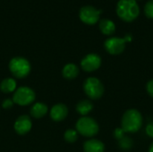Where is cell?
Returning a JSON list of instances; mask_svg holds the SVG:
<instances>
[{
    "instance_id": "obj_6",
    "label": "cell",
    "mask_w": 153,
    "mask_h": 152,
    "mask_svg": "<svg viewBox=\"0 0 153 152\" xmlns=\"http://www.w3.org/2000/svg\"><path fill=\"white\" fill-rule=\"evenodd\" d=\"M36 99L34 90L29 87L22 86L15 90L13 96V101L19 106H28L31 104Z\"/></svg>"
},
{
    "instance_id": "obj_8",
    "label": "cell",
    "mask_w": 153,
    "mask_h": 152,
    "mask_svg": "<svg viewBox=\"0 0 153 152\" xmlns=\"http://www.w3.org/2000/svg\"><path fill=\"white\" fill-rule=\"evenodd\" d=\"M126 44V41L124 38L111 37L105 40L104 47L108 54L117 56V55L122 54L125 51Z\"/></svg>"
},
{
    "instance_id": "obj_9",
    "label": "cell",
    "mask_w": 153,
    "mask_h": 152,
    "mask_svg": "<svg viewBox=\"0 0 153 152\" xmlns=\"http://www.w3.org/2000/svg\"><path fill=\"white\" fill-rule=\"evenodd\" d=\"M101 57L95 53L86 55L81 61V67L84 72L91 73L98 70L101 65Z\"/></svg>"
},
{
    "instance_id": "obj_18",
    "label": "cell",
    "mask_w": 153,
    "mask_h": 152,
    "mask_svg": "<svg viewBox=\"0 0 153 152\" xmlns=\"http://www.w3.org/2000/svg\"><path fill=\"white\" fill-rule=\"evenodd\" d=\"M64 139L68 143H74L78 140V133L74 129H67L64 133Z\"/></svg>"
},
{
    "instance_id": "obj_22",
    "label": "cell",
    "mask_w": 153,
    "mask_h": 152,
    "mask_svg": "<svg viewBox=\"0 0 153 152\" xmlns=\"http://www.w3.org/2000/svg\"><path fill=\"white\" fill-rule=\"evenodd\" d=\"M13 104H14V103H13V99H5L3 101V103H2V107H3V108H4V109H10V108H13Z\"/></svg>"
},
{
    "instance_id": "obj_3",
    "label": "cell",
    "mask_w": 153,
    "mask_h": 152,
    "mask_svg": "<svg viewBox=\"0 0 153 152\" xmlns=\"http://www.w3.org/2000/svg\"><path fill=\"white\" fill-rule=\"evenodd\" d=\"M75 128L79 134L87 138L96 136L100 131L97 121L90 116H82L79 118L76 122Z\"/></svg>"
},
{
    "instance_id": "obj_13",
    "label": "cell",
    "mask_w": 153,
    "mask_h": 152,
    "mask_svg": "<svg viewBox=\"0 0 153 152\" xmlns=\"http://www.w3.org/2000/svg\"><path fill=\"white\" fill-rule=\"evenodd\" d=\"M48 108L46 104L41 102H37L31 107L30 113L32 117L39 119L45 116L48 114Z\"/></svg>"
},
{
    "instance_id": "obj_17",
    "label": "cell",
    "mask_w": 153,
    "mask_h": 152,
    "mask_svg": "<svg viewBox=\"0 0 153 152\" xmlns=\"http://www.w3.org/2000/svg\"><path fill=\"white\" fill-rule=\"evenodd\" d=\"M16 90V81L13 78H5L0 83V90L4 93H12Z\"/></svg>"
},
{
    "instance_id": "obj_7",
    "label": "cell",
    "mask_w": 153,
    "mask_h": 152,
    "mask_svg": "<svg viewBox=\"0 0 153 152\" xmlns=\"http://www.w3.org/2000/svg\"><path fill=\"white\" fill-rule=\"evenodd\" d=\"M100 13L101 10H98L91 5H85L80 9L79 18L85 24L94 25L99 22Z\"/></svg>"
},
{
    "instance_id": "obj_24",
    "label": "cell",
    "mask_w": 153,
    "mask_h": 152,
    "mask_svg": "<svg viewBox=\"0 0 153 152\" xmlns=\"http://www.w3.org/2000/svg\"><path fill=\"white\" fill-rule=\"evenodd\" d=\"M146 91L149 94V96H151L153 99V79L150 80L146 83Z\"/></svg>"
},
{
    "instance_id": "obj_11",
    "label": "cell",
    "mask_w": 153,
    "mask_h": 152,
    "mask_svg": "<svg viewBox=\"0 0 153 152\" xmlns=\"http://www.w3.org/2000/svg\"><path fill=\"white\" fill-rule=\"evenodd\" d=\"M68 116V108L65 104H56L50 110V117L55 122H61Z\"/></svg>"
},
{
    "instance_id": "obj_21",
    "label": "cell",
    "mask_w": 153,
    "mask_h": 152,
    "mask_svg": "<svg viewBox=\"0 0 153 152\" xmlns=\"http://www.w3.org/2000/svg\"><path fill=\"white\" fill-rule=\"evenodd\" d=\"M125 134H126V133H125V131L121 127H117L114 131V137L117 141H120L121 139H123L125 137Z\"/></svg>"
},
{
    "instance_id": "obj_5",
    "label": "cell",
    "mask_w": 153,
    "mask_h": 152,
    "mask_svg": "<svg viewBox=\"0 0 153 152\" xmlns=\"http://www.w3.org/2000/svg\"><path fill=\"white\" fill-rule=\"evenodd\" d=\"M30 62L22 56L13 57L9 62V70L15 78H25L30 73Z\"/></svg>"
},
{
    "instance_id": "obj_15",
    "label": "cell",
    "mask_w": 153,
    "mask_h": 152,
    "mask_svg": "<svg viewBox=\"0 0 153 152\" xmlns=\"http://www.w3.org/2000/svg\"><path fill=\"white\" fill-rule=\"evenodd\" d=\"M99 27H100L101 33L104 35H107V36H110V35L114 34L116 31V25H115L114 22H112L109 19L105 18V19L100 20Z\"/></svg>"
},
{
    "instance_id": "obj_26",
    "label": "cell",
    "mask_w": 153,
    "mask_h": 152,
    "mask_svg": "<svg viewBox=\"0 0 153 152\" xmlns=\"http://www.w3.org/2000/svg\"><path fill=\"white\" fill-rule=\"evenodd\" d=\"M149 152H153V142L151 143V145L149 147Z\"/></svg>"
},
{
    "instance_id": "obj_1",
    "label": "cell",
    "mask_w": 153,
    "mask_h": 152,
    "mask_svg": "<svg viewBox=\"0 0 153 152\" xmlns=\"http://www.w3.org/2000/svg\"><path fill=\"white\" fill-rule=\"evenodd\" d=\"M143 118L141 112L135 108L127 109L121 119V128L127 133H135L143 126Z\"/></svg>"
},
{
    "instance_id": "obj_19",
    "label": "cell",
    "mask_w": 153,
    "mask_h": 152,
    "mask_svg": "<svg viewBox=\"0 0 153 152\" xmlns=\"http://www.w3.org/2000/svg\"><path fill=\"white\" fill-rule=\"evenodd\" d=\"M118 146L123 151H130L134 146V141L130 137L125 136L123 139L118 141Z\"/></svg>"
},
{
    "instance_id": "obj_2",
    "label": "cell",
    "mask_w": 153,
    "mask_h": 152,
    "mask_svg": "<svg viewBox=\"0 0 153 152\" xmlns=\"http://www.w3.org/2000/svg\"><path fill=\"white\" fill-rule=\"evenodd\" d=\"M116 11L117 16L126 22H134L140 14V7L136 0H119Z\"/></svg>"
},
{
    "instance_id": "obj_23",
    "label": "cell",
    "mask_w": 153,
    "mask_h": 152,
    "mask_svg": "<svg viewBox=\"0 0 153 152\" xmlns=\"http://www.w3.org/2000/svg\"><path fill=\"white\" fill-rule=\"evenodd\" d=\"M145 133H146V134L150 138L153 139V122H150L146 125V127H145Z\"/></svg>"
},
{
    "instance_id": "obj_25",
    "label": "cell",
    "mask_w": 153,
    "mask_h": 152,
    "mask_svg": "<svg viewBox=\"0 0 153 152\" xmlns=\"http://www.w3.org/2000/svg\"><path fill=\"white\" fill-rule=\"evenodd\" d=\"M124 39H126V42H130V41H132V39H133V37H132L131 35L127 34L126 36H125V38H124Z\"/></svg>"
},
{
    "instance_id": "obj_14",
    "label": "cell",
    "mask_w": 153,
    "mask_h": 152,
    "mask_svg": "<svg viewBox=\"0 0 153 152\" xmlns=\"http://www.w3.org/2000/svg\"><path fill=\"white\" fill-rule=\"evenodd\" d=\"M80 73V70L75 64H67L64 66L62 70V75L66 80H74Z\"/></svg>"
},
{
    "instance_id": "obj_4",
    "label": "cell",
    "mask_w": 153,
    "mask_h": 152,
    "mask_svg": "<svg viewBox=\"0 0 153 152\" xmlns=\"http://www.w3.org/2000/svg\"><path fill=\"white\" fill-rule=\"evenodd\" d=\"M83 91L92 100H98L104 95L105 88L100 79L96 77L87 78L82 85Z\"/></svg>"
},
{
    "instance_id": "obj_16",
    "label": "cell",
    "mask_w": 153,
    "mask_h": 152,
    "mask_svg": "<svg viewBox=\"0 0 153 152\" xmlns=\"http://www.w3.org/2000/svg\"><path fill=\"white\" fill-rule=\"evenodd\" d=\"M93 110V104L89 99H83L77 103L76 111L82 116H87Z\"/></svg>"
},
{
    "instance_id": "obj_20",
    "label": "cell",
    "mask_w": 153,
    "mask_h": 152,
    "mask_svg": "<svg viewBox=\"0 0 153 152\" xmlns=\"http://www.w3.org/2000/svg\"><path fill=\"white\" fill-rule=\"evenodd\" d=\"M145 16L149 19H153V0H149L144 6Z\"/></svg>"
},
{
    "instance_id": "obj_12",
    "label": "cell",
    "mask_w": 153,
    "mask_h": 152,
    "mask_svg": "<svg viewBox=\"0 0 153 152\" xmlns=\"http://www.w3.org/2000/svg\"><path fill=\"white\" fill-rule=\"evenodd\" d=\"M84 152H104L105 145L104 143L97 139H90L83 143Z\"/></svg>"
},
{
    "instance_id": "obj_10",
    "label": "cell",
    "mask_w": 153,
    "mask_h": 152,
    "mask_svg": "<svg viewBox=\"0 0 153 152\" xmlns=\"http://www.w3.org/2000/svg\"><path fill=\"white\" fill-rule=\"evenodd\" d=\"M13 127H14V131L20 135H24V134L28 133L32 127V123H31L30 117L27 115L20 116L16 119Z\"/></svg>"
}]
</instances>
